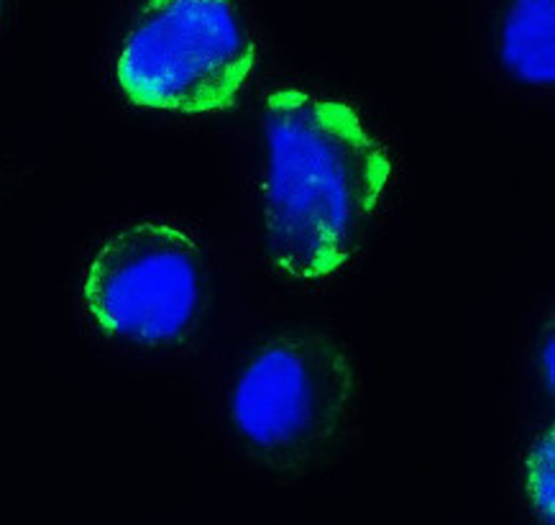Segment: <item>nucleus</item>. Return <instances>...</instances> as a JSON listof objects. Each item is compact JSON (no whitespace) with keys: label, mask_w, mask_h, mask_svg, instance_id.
I'll return each instance as SVG.
<instances>
[{"label":"nucleus","mask_w":555,"mask_h":525,"mask_svg":"<svg viewBox=\"0 0 555 525\" xmlns=\"http://www.w3.org/2000/svg\"><path fill=\"white\" fill-rule=\"evenodd\" d=\"M251 67L254 37L238 0H144L116 77L144 108L216 113L238 101Z\"/></svg>","instance_id":"obj_3"},{"label":"nucleus","mask_w":555,"mask_h":525,"mask_svg":"<svg viewBox=\"0 0 555 525\" xmlns=\"http://www.w3.org/2000/svg\"><path fill=\"white\" fill-rule=\"evenodd\" d=\"M82 300L98 329L118 342L177 344L208 310V254L182 226L128 223L92 254L82 277Z\"/></svg>","instance_id":"obj_4"},{"label":"nucleus","mask_w":555,"mask_h":525,"mask_svg":"<svg viewBox=\"0 0 555 525\" xmlns=\"http://www.w3.org/2000/svg\"><path fill=\"white\" fill-rule=\"evenodd\" d=\"M522 492L540 525H555V431L532 438L522 459Z\"/></svg>","instance_id":"obj_6"},{"label":"nucleus","mask_w":555,"mask_h":525,"mask_svg":"<svg viewBox=\"0 0 555 525\" xmlns=\"http://www.w3.org/2000/svg\"><path fill=\"white\" fill-rule=\"evenodd\" d=\"M259 208L267 261L320 282L356 257L391 180L387 146L351 105L276 88L259 113Z\"/></svg>","instance_id":"obj_1"},{"label":"nucleus","mask_w":555,"mask_h":525,"mask_svg":"<svg viewBox=\"0 0 555 525\" xmlns=\"http://www.w3.org/2000/svg\"><path fill=\"white\" fill-rule=\"evenodd\" d=\"M228 428L269 466L302 470L336 457L359 425V374L331 333L282 329L244 354L228 385Z\"/></svg>","instance_id":"obj_2"},{"label":"nucleus","mask_w":555,"mask_h":525,"mask_svg":"<svg viewBox=\"0 0 555 525\" xmlns=\"http://www.w3.org/2000/svg\"><path fill=\"white\" fill-rule=\"evenodd\" d=\"M555 346H553V329L551 323L545 325V336L538 338L535 344V367H538V377L540 385L547 389V395H553L555 387Z\"/></svg>","instance_id":"obj_7"},{"label":"nucleus","mask_w":555,"mask_h":525,"mask_svg":"<svg viewBox=\"0 0 555 525\" xmlns=\"http://www.w3.org/2000/svg\"><path fill=\"white\" fill-rule=\"evenodd\" d=\"M0 3H3V0H0Z\"/></svg>","instance_id":"obj_8"},{"label":"nucleus","mask_w":555,"mask_h":525,"mask_svg":"<svg viewBox=\"0 0 555 525\" xmlns=\"http://www.w3.org/2000/svg\"><path fill=\"white\" fill-rule=\"evenodd\" d=\"M496 60L522 88L555 80V0H504L494 28Z\"/></svg>","instance_id":"obj_5"}]
</instances>
